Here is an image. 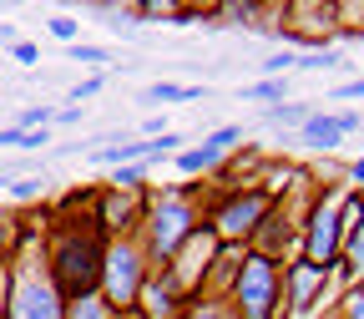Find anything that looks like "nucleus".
I'll return each mask as SVG.
<instances>
[{"mask_svg":"<svg viewBox=\"0 0 364 319\" xmlns=\"http://www.w3.org/2000/svg\"><path fill=\"white\" fill-rule=\"evenodd\" d=\"M349 132H359V112H314L299 127V147L304 152H334V147H344Z\"/></svg>","mask_w":364,"mask_h":319,"instance_id":"obj_11","label":"nucleus"},{"mask_svg":"<svg viewBox=\"0 0 364 319\" xmlns=\"http://www.w3.org/2000/svg\"><path fill=\"white\" fill-rule=\"evenodd\" d=\"M289 71H299V51H268V56H263V76L284 81Z\"/></svg>","mask_w":364,"mask_h":319,"instance_id":"obj_27","label":"nucleus"},{"mask_svg":"<svg viewBox=\"0 0 364 319\" xmlns=\"http://www.w3.org/2000/svg\"><path fill=\"white\" fill-rule=\"evenodd\" d=\"M6 304H11V268H0V319H6Z\"/></svg>","mask_w":364,"mask_h":319,"instance_id":"obj_37","label":"nucleus"},{"mask_svg":"<svg viewBox=\"0 0 364 319\" xmlns=\"http://www.w3.org/2000/svg\"><path fill=\"white\" fill-rule=\"evenodd\" d=\"M329 284H334V268H318V263H309L304 253L289 258V263H284V319L314 314L318 299L329 294Z\"/></svg>","mask_w":364,"mask_h":319,"instance_id":"obj_9","label":"nucleus"},{"mask_svg":"<svg viewBox=\"0 0 364 319\" xmlns=\"http://www.w3.org/2000/svg\"><path fill=\"white\" fill-rule=\"evenodd\" d=\"M152 253L142 244V234H122L107 239V263H102V299L112 309H136L142 304V289L152 279Z\"/></svg>","mask_w":364,"mask_h":319,"instance_id":"obj_5","label":"nucleus"},{"mask_svg":"<svg viewBox=\"0 0 364 319\" xmlns=\"http://www.w3.org/2000/svg\"><path fill=\"white\" fill-rule=\"evenodd\" d=\"M349 208H354V213L364 218V188H349Z\"/></svg>","mask_w":364,"mask_h":319,"instance_id":"obj_40","label":"nucleus"},{"mask_svg":"<svg viewBox=\"0 0 364 319\" xmlns=\"http://www.w3.org/2000/svg\"><path fill=\"white\" fill-rule=\"evenodd\" d=\"M182 319H238V314H233V304H228V299H193Z\"/></svg>","mask_w":364,"mask_h":319,"instance_id":"obj_25","label":"nucleus"},{"mask_svg":"<svg viewBox=\"0 0 364 319\" xmlns=\"http://www.w3.org/2000/svg\"><path fill=\"white\" fill-rule=\"evenodd\" d=\"M97 198V193H91ZM91 198H66L51 213V228L41 234V258L51 284L61 289V299H86L102 294V263H107V234L97 213H91Z\"/></svg>","mask_w":364,"mask_h":319,"instance_id":"obj_1","label":"nucleus"},{"mask_svg":"<svg viewBox=\"0 0 364 319\" xmlns=\"http://www.w3.org/2000/svg\"><path fill=\"white\" fill-rule=\"evenodd\" d=\"M314 117V107L309 102H279V107H263V127H273V132H299L304 122Z\"/></svg>","mask_w":364,"mask_h":319,"instance_id":"obj_17","label":"nucleus"},{"mask_svg":"<svg viewBox=\"0 0 364 319\" xmlns=\"http://www.w3.org/2000/svg\"><path fill=\"white\" fill-rule=\"evenodd\" d=\"M213 253H218V239H213V228L203 223L198 234L172 253V263H157V268H167L172 279L182 284V294L198 299V294H203V279H208V268H213Z\"/></svg>","mask_w":364,"mask_h":319,"instance_id":"obj_10","label":"nucleus"},{"mask_svg":"<svg viewBox=\"0 0 364 319\" xmlns=\"http://www.w3.org/2000/svg\"><path fill=\"white\" fill-rule=\"evenodd\" d=\"M21 244H26V218L11 213V208H0V268H11V263H16Z\"/></svg>","mask_w":364,"mask_h":319,"instance_id":"obj_18","label":"nucleus"},{"mask_svg":"<svg viewBox=\"0 0 364 319\" xmlns=\"http://www.w3.org/2000/svg\"><path fill=\"white\" fill-rule=\"evenodd\" d=\"M318 319H344V314H318Z\"/></svg>","mask_w":364,"mask_h":319,"instance_id":"obj_42","label":"nucleus"},{"mask_svg":"<svg viewBox=\"0 0 364 319\" xmlns=\"http://www.w3.org/2000/svg\"><path fill=\"white\" fill-rule=\"evenodd\" d=\"M238 97H243V102H258V112H263V107H279V102H289V81H273V76H258V81L238 86Z\"/></svg>","mask_w":364,"mask_h":319,"instance_id":"obj_19","label":"nucleus"},{"mask_svg":"<svg viewBox=\"0 0 364 319\" xmlns=\"http://www.w3.org/2000/svg\"><path fill=\"white\" fill-rule=\"evenodd\" d=\"M208 86H182V81H152L142 86V107H162V102H203Z\"/></svg>","mask_w":364,"mask_h":319,"instance_id":"obj_16","label":"nucleus"},{"mask_svg":"<svg viewBox=\"0 0 364 319\" xmlns=\"http://www.w3.org/2000/svg\"><path fill=\"white\" fill-rule=\"evenodd\" d=\"M344 177H349V182H354V188H364V157H354V162H349V167H344Z\"/></svg>","mask_w":364,"mask_h":319,"instance_id":"obj_39","label":"nucleus"},{"mask_svg":"<svg viewBox=\"0 0 364 319\" xmlns=\"http://www.w3.org/2000/svg\"><path fill=\"white\" fill-rule=\"evenodd\" d=\"M243 258H248V249L218 244V253H213V268H208V279H203V294H198V299H228V294H233Z\"/></svg>","mask_w":364,"mask_h":319,"instance_id":"obj_13","label":"nucleus"},{"mask_svg":"<svg viewBox=\"0 0 364 319\" xmlns=\"http://www.w3.org/2000/svg\"><path fill=\"white\" fill-rule=\"evenodd\" d=\"M11 56H16L21 66H41V46H36V41H21V46H11Z\"/></svg>","mask_w":364,"mask_h":319,"instance_id":"obj_33","label":"nucleus"},{"mask_svg":"<svg viewBox=\"0 0 364 319\" xmlns=\"http://www.w3.org/2000/svg\"><path fill=\"white\" fill-rule=\"evenodd\" d=\"M66 56H71V61H86V66H107V46H86V41H76Z\"/></svg>","mask_w":364,"mask_h":319,"instance_id":"obj_31","label":"nucleus"},{"mask_svg":"<svg viewBox=\"0 0 364 319\" xmlns=\"http://www.w3.org/2000/svg\"><path fill=\"white\" fill-rule=\"evenodd\" d=\"M26 36H21V26H11V21H0V46H6V51H11V46H21Z\"/></svg>","mask_w":364,"mask_h":319,"instance_id":"obj_35","label":"nucleus"},{"mask_svg":"<svg viewBox=\"0 0 364 319\" xmlns=\"http://www.w3.org/2000/svg\"><path fill=\"white\" fill-rule=\"evenodd\" d=\"M6 319H66V299L51 284V273H46L41 239H31V234H26V244H21L16 263H11V304H6Z\"/></svg>","mask_w":364,"mask_h":319,"instance_id":"obj_4","label":"nucleus"},{"mask_svg":"<svg viewBox=\"0 0 364 319\" xmlns=\"http://www.w3.org/2000/svg\"><path fill=\"white\" fill-rule=\"evenodd\" d=\"M46 36H51L56 46H66V51H71V46L81 41V21H76V16H51V21H46Z\"/></svg>","mask_w":364,"mask_h":319,"instance_id":"obj_24","label":"nucleus"},{"mask_svg":"<svg viewBox=\"0 0 364 319\" xmlns=\"http://www.w3.org/2000/svg\"><path fill=\"white\" fill-rule=\"evenodd\" d=\"M6 147H21V127H0V152Z\"/></svg>","mask_w":364,"mask_h":319,"instance_id":"obj_38","label":"nucleus"},{"mask_svg":"<svg viewBox=\"0 0 364 319\" xmlns=\"http://www.w3.org/2000/svg\"><path fill=\"white\" fill-rule=\"evenodd\" d=\"M339 314H344V319H364V279L339 294Z\"/></svg>","mask_w":364,"mask_h":319,"instance_id":"obj_28","label":"nucleus"},{"mask_svg":"<svg viewBox=\"0 0 364 319\" xmlns=\"http://www.w3.org/2000/svg\"><path fill=\"white\" fill-rule=\"evenodd\" d=\"M188 294H182V284L172 279V273L167 268H152V279H147V289H142V304H136V309H142L147 319H182V314H188Z\"/></svg>","mask_w":364,"mask_h":319,"instance_id":"obj_12","label":"nucleus"},{"mask_svg":"<svg viewBox=\"0 0 364 319\" xmlns=\"http://www.w3.org/2000/svg\"><path fill=\"white\" fill-rule=\"evenodd\" d=\"M203 223H208V188L203 182H182V188L152 193V208H147V223H142V244H147L152 263H172V253Z\"/></svg>","mask_w":364,"mask_h":319,"instance_id":"obj_2","label":"nucleus"},{"mask_svg":"<svg viewBox=\"0 0 364 319\" xmlns=\"http://www.w3.org/2000/svg\"><path fill=\"white\" fill-rule=\"evenodd\" d=\"M147 177H152V167H147V162H132V167H117V172H107V188L136 193V188H147Z\"/></svg>","mask_w":364,"mask_h":319,"instance_id":"obj_22","label":"nucleus"},{"mask_svg":"<svg viewBox=\"0 0 364 319\" xmlns=\"http://www.w3.org/2000/svg\"><path fill=\"white\" fill-rule=\"evenodd\" d=\"M334 66H344L339 51H309V56H299V71H334Z\"/></svg>","mask_w":364,"mask_h":319,"instance_id":"obj_29","label":"nucleus"},{"mask_svg":"<svg viewBox=\"0 0 364 319\" xmlns=\"http://www.w3.org/2000/svg\"><path fill=\"white\" fill-rule=\"evenodd\" d=\"M228 304H233L238 319H284V263H273V258L248 249Z\"/></svg>","mask_w":364,"mask_h":319,"instance_id":"obj_7","label":"nucleus"},{"mask_svg":"<svg viewBox=\"0 0 364 319\" xmlns=\"http://www.w3.org/2000/svg\"><path fill=\"white\" fill-rule=\"evenodd\" d=\"M334 97H339V102H364V81H344Z\"/></svg>","mask_w":364,"mask_h":319,"instance_id":"obj_36","label":"nucleus"},{"mask_svg":"<svg viewBox=\"0 0 364 319\" xmlns=\"http://www.w3.org/2000/svg\"><path fill=\"white\" fill-rule=\"evenodd\" d=\"M86 157L97 162V167H107V172L132 167V162H142V137H122V142H112V147H91Z\"/></svg>","mask_w":364,"mask_h":319,"instance_id":"obj_15","label":"nucleus"},{"mask_svg":"<svg viewBox=\"0 0 364 319\" xmlns=\"http://www.w3.org/2000/svg\"><path fill=\"white\" fill-rule=\"evenodd\" d=\"M117 319H147L142 309H117Z\"/></svg>","mask_w":364,"mask_h":319,"instance_id":"obj_41","label":"nucleus"},{"mask_svg":"<svg viewBox=\"0 0 364 319\" xmlns=\"http://www.w3.org/2000/svg\"><path fill=\"white\" fill-rule=\"evenodd\" d=\"M102 86H107V76L97 71V76H86V81H76L66 102H76V107H81V102H91V97H102Z\"/></svg>","mask_w":364,"mask_h":319,"instance_id":"obj_30","label":"nucleus"},{"mask_svg":"<svg viewBox=\"0 0 364 319\" xmlns=\"http://www.w3.org/2000/svg\"><path fill=\"white\" fill-rule=\"evenodd\" d=\"M344 213H349V193L344 188L314 193L309 218H304V239H299V253L309 263H318V268L339 263V253H344Z\"/></svg>","mask_w":364,"mask_h":319,"instance_id":"obj_6","label":"nucleus"},{"mask_svg":"<svg viewBox=\"0 0 364 319\" xmlns=\"http://www.w3.org/2000/svg\"><path fill=\"white\" fill-rule=\"evenodd\" d=\"M81 122H86V107H76V102L56 107V117H51V127H81Z\"/></svg>","mask_w":364,"mask_h":319,"instance_id":"obj_32","label":"nucleus"},{"mask_svg":"<svg viewBox=\"0 0 364 319\" xmlns=\"http://www.w3.org/2000/svg\"><path fill=\"white\" fill-rule=\"evenodd\" d=\"M41 147H51V127L46 132H21V152H41Z\"/></svg>","mask_w":364,"mask_h":319,"instance_id":"obj_34","label":"nucleus"},{"mask_svg":"<svg viewBox=\"0 0 364 319\" xmlns=\"http://www.w3.org/2000/svg\"><path fill=\"white\" fill-rule=\"evenodd\" d=\"M279 203V188L268 182H233L223 198H208V228L218 244H233V249H248L253 234L263 228V218Z\"/></svg>","mask_w":364,"mask_h":319,"instance_id":"obj_3","label":"nucleus"},{"mask_svg":"<svg viewBox=\"0 0 364 319\" xmlns=\"http://www.w3.org/2000/svg\"><path fill=\"white\" fill-rule=\"evenodd\" d=\"M6 193H11V198H16V203L26 208V203H36V198L46 193V177H41V172H26V177H16V182H11Z\"/></svg>","mask_w":364,"mask_h":319,"instance_id":"obj_26","label":"nucleus"},{"mask_svg":"<svg viewBox=\"0 0 364 319\" xmlns=\"http://www.w3.org/2000/svg\"><path fill=\"white\" fill-rule=\"evenodd\" d=\"M147 208H152V188H136V193H122V188H102L91 198V213H97L102 234L107 239H122V234H142L147 223Z\"/></svg>","mask_w":364,"mask_h":319,"instance_id":"obj_8","label":"nucleus"},{"mask_svg":"<svg viewBox=\"0 0 364 319\" xmlns=\"http://www.w3.org/2000/svg\"><path fill=\"white\" fill-rule=\"evenodd\" d=\"M243 137H248V132H243L238 122H223V127H213V132L203 137V147H208L218 162H228V157H233V152L243 147Z\"/></svg>","mask_w":364,"mask_h":319,"instance_id":"obj_20","label":"nucleus"},{"mask_svg":"<svg viewBox=\"0 0 364 319\" xmlns=\"http://www.w3.org/2000/svg\"><path fill=\"white\" fill-rule=\"evenodd\" d=\"M66 319H117V309L102 294H86V299H71L66 304Z\"/></svg>","mask_w":364,"mask_h":319,"instance_id":"obj_23","label":"nucleus"},{"mask_svg":"<svg viewBox=\"0 0 364 319\" xmlns=\"http://www.w3.org/2000/svg\"><path fill=\"white\" fill-rule=\"evenodd\" d=\"M172 167H177V177H182V182H203V177H208V172H218L223 162H218L203 142H193V147H182V152L172 157Z\"/></svg>","mask_w":364,"mask_h":319,"instance_id":"obj_14","label":"nucleus"},{"mask_svg":"<svg viewBox=\"0 0 364 319\" xmlns=\"http://www.w3.org/2000/svg\"><path fill=\"white\" fill-rule=\"evenodd\" d=\"M182 147H188V142H182V137L177 132H162V137H142V162L152 167V162H172Z\"/></svg>","mask_w":364,"mask_h":319,"instance_id":"obj_21","label":"nucleus"}]
</instances>
